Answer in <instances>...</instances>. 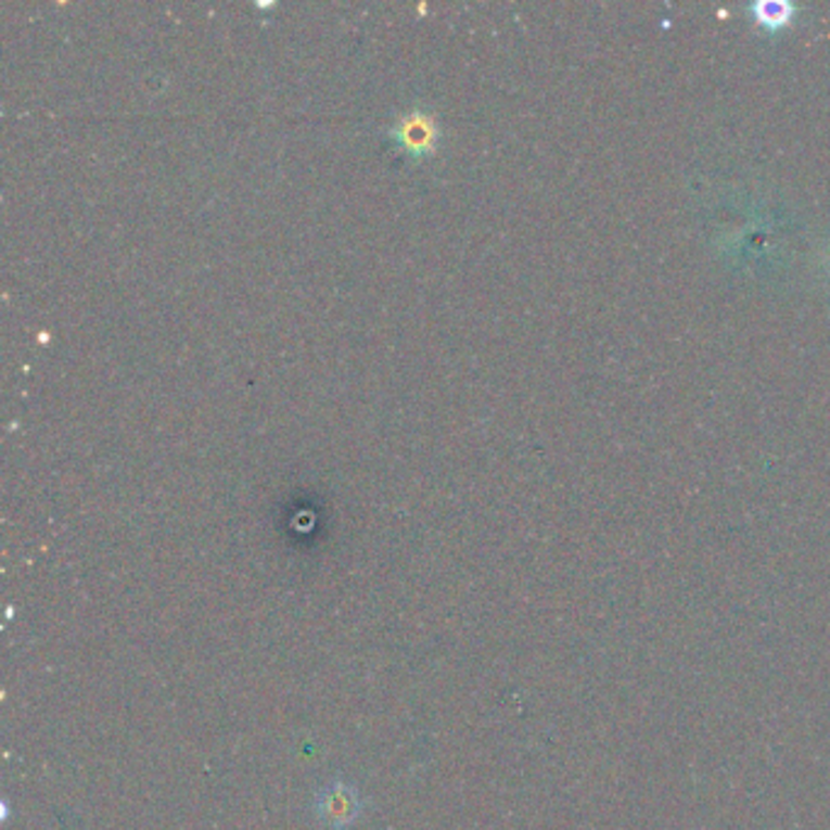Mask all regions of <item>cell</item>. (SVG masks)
Masks as SVG:
<instances>
[{"label": "cell", "instance_id": "1", "mask_svg": "<svg viewBox=\"0 0 830 830\" xmlns=\"http://www.w3.org/2000/svg\"><path fill=\"white\" fill-rule=\"evenodd\" d=\"M312 808L327 828L348 830L363 814V796L354 784L334 779L315 794Z\"/></svg>", "mask_w": 830, "mask_h": 830}, {"label": "cell", "instance_id": "2", "mask_svg": "<svg viewBox=\"0 0 830 830\" xmlns=\"http://www.w3.org/2000/svg\"><path fill=\"white\" fill-rule=\"evenodd\" d=\"M390 137L397 146H403L407 154L412 156H426L434 152L438 127L436 119L424 113H412L399 119V123L390 129Z\"/></svg>", "mask_w": 830, "mask_h": 830}, {"label": "cell", "instance_id": "3", "mask_svg": "<svg viewBox=\"0 0 830 830\" xmlns=\"http://www.w3.org/2000/svg\"><path fill=\"white\" fill-rule=\"evenodd\" d=\"M757 17L763 20V23L769 25V27L784 25L787 20L792 17V5L777 3V0H769V3H759L757 5Z\"/></svg>", "mask_w": 830, "mask_h": 830}]
</instances>
